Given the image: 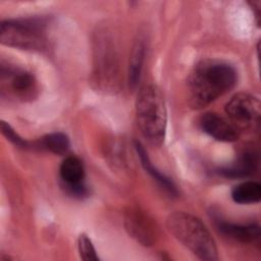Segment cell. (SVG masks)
Wrapping results in <instances>:
<instances>
[{"mask_svg":"<svg viewBox=\"0 0 261 261\" xmlns=\"http://www.w3.org/2000/svg\"><path fill=\"white\" fill-rule=\"evenodd\" d=\"M237 84L236 68L221 60L205 59L193 68L189 80V101L194 108L204 107L229 92Z\"/></svg>","mask_w":261,"mask_h":261,"instance_id":"obj_1","label":"cell"},{"mask_svg":"<svg viewBox=\"0 0 261 261\" xmlns=\"http://www.w3.org/2000/svg\"><path fill=\"white\" fill-rule=\"evenodd\" d=\"M138 125L147 141L155 147L162 145L165 138L167 113L164 97L155 85L143 86L136 101Z\"/></svg>","mask_w":261,"mask_h":261,"instance_id":"obj_2","label":"cell"},{"mask_svg":"<svg viewBox=\"0 0 261 261\" xmlns=\"http://www.w3.org/2000/svg\"><path fill=\"white\" fill-rule=\"evenodd\" d=\"M166 225L174 238L199 259L205 261L218 259L216 244L198 217L181 211L173 212L168 216Z\"/></svg>","mask_w":261,"mask_h":261,"instance_id":"obj_3","label":"cell"},{"mask_svg":"<svg viewBox=\"0 0 261 261\" xmlns=\"http://www.w3.org/2000/svg\"><path fill=\"white\" fill-rule=\"evenodd\" d=\"M0 41L3 45L18 49L45 50L46 21L38 17L3 20L0 25Z\"/></svg>","mask_w":261,"mask_h":261,"instance_id":"obj_4","label":"cell"},{"mask_svg":"<svg viewBox=\"0 0 261 261\" xmlns=\"http://www.w3.org/2000/svg\"><path fill=\"white\" fill-rule=\"evenodd\" d=\"M225 113L238 128H254L260 122L261 104L255 96L238 93L225 104Z\"/></svg>","mask_w":261,"mask_h":261,"instance_id":"obj_5","label":"cell"},{"mask_svg":"<svg viewBox=\"0 0 261 261\" xmlns=\"http://www.w3.org/2000/svg\"><path fill=\"white\" fill-rule=\"evenodd\" d=\"M2 92L7 91L9 95L20 100H30L36 96L37 81L35 76L21 68L11 65H1Z\"/></svg>","mask_w":261,"mask_h":261,"instance_id":"obj_6","label":"cell"},{"mask_svg":"<svg viewBox=\"0 0 261 261\" xmlns=\"http://www.w3.org/2000/svg\"><path fill=\"white\" fill-rule=\"evenodd\" d=\"M124 226L129 236L144 246H152L156 239V228L152 219L143 211L129 209L124 216Z\"/></svg>","mask_w":261,"mask_h":261,"instance_id":"obj_7","label":"cell"},{"mask_svg":"<svg viewBox=\"0 0 261 261\" xmlns=\"http://www.w3.org/2000/svg\"><path fill=\"white\" fill-rule=\"evenodd\" d=\"M201 128L220 142H234L240 137L239 128L226 118L214 112H207L200 118Z\"/></svg>","mask_w":261,"mask_h":261,"instance_id":"obj_8","label":"cell"},{"mask_svg":"<svg viewBox=\"0 0 261 261\" xmlns=\"http://www.w3.org/2000/svg\"><path fill=\"white\" fill-rule=\"evenodd\" d=\"M216 227L222 234L241 243L255 244L260 241V226L255 223L245 225L217 219Z\"/></svg>","mask_w":261,"mask_h":261,"instance_id":"obj_9","label":"cell"},{"mask_svg":"<svg viewBox=\"0 0 261 261\" xmlns=\"http://www.w3.org/2000/svg\"><path fill=\"white\" fill-rule=\"evenodd\" d=\"M258 164L257 154L252 149L244 150L236 162L218 169V173L228 178H242L253 174Z\"/></svg>","mask_w":261,"mask_h":261,"instance_id":"obj_10","label":"cell"},{"mask_svg":"<svg viewBox=\"0 0 261 261\" xmlns=\"http://www.w3.org/2000/svg\"><path fill=\"white\" fill-rule=\"evenodd\" d=\"M59 174L62 187L83 184L85 178L84 164L75 156L66 157L60 165Z\"/></svg>","mask_w":261,"mask_h":261,"instance_id":"obj_11","label":"cell"},{"mask_svg":"<svg viewBox=\"0 0 261 261\" xmlns=\"http://www.w3.org/2000/svg\"><path fill=\"white\" fill-rule=\"evenodd\" d=\"M135 148L137 151V154L142 162V165L144 167V169L170 195L172 196H176L177 195V190L174 186V184L172 182V180H170L167 176H165L163 173H161L156 167H154V165L152 164L145 148L142 146V144L140 142H136L135 143Z\"/></svg>","mask_w":261,"mask_h":261,"instance_id":"obj_12","label":"cell"},{"mask_svg":"<svg viewBox=\"0 0 261 261\" xmlns=\"http://www.w3.org/2000/svg\"><path fill=\"white\" fill-rule=\"evenodd\" d=\"M231 198L238 204L258 203L261 199V186L253 180L241 182L232 188Z\"/></svg>","mask_w":261,"mask_h":261,"instance_id":"obj_13","label":"cell"},{"mask_svg":"<svg viewBox=\"0 0 261 261\" xmlns=\"http://www.w3.org/2000/svg\"><path fill=\"white\" fill-rule=\"evenodd\" d=\"M145 58V44L142 39H139L132 50L128 66V85L132 89H135L139 83L143 62Z\"/></svg>","mask_w":261,"mask_h":261,"instance_id":"obj_14","label":"cell"},{"mask_svg":"<svg viewBox=\"0 0 261 261\" xmlns=\"http://www.w3.org/2000/svg\"><path fill=\"white\" fill-rule=\"evenodd\" d=\"M68 137L63 133H52L41 138L37 143L36 147L47 150L57 155H64L69 150Z\"/></svg>","mask_w":261,"mask_h":261,"instance_id":"obj_15","label":"cell"},{"mask_svg":"<svg viewBox=\"0 0 261 261\" xmlns=\"http://www.w3.org/2000/svg\"><path fill=\"white\" fill-rule=\"evenodd\" d=\"M77 249L81 259L85 261H97L99 260L96 250L91 240L86 234H81L77 240Z\"/></svg>","mask_w":261,"mask_h":261,"instance_id":"obj_16","label":"cell"},{"mask_svg":"<svg viewBox=\"0 0 261 261\" xmlns=\"http://www.w3.org/2000/svg\"><path fill=\"white\" fill-rule=\"evenodd\" d=\"M1 132L3 134V136L10 141L13 145L19 147V148H28L29 147V143L27 141H24L21 137L18 136L17 133H15V130L5 121H1Z\"/></svg>","mask_w":261,"mask_h":261,"instance_id":"obj_17","label":"cell"}]
</instances>
